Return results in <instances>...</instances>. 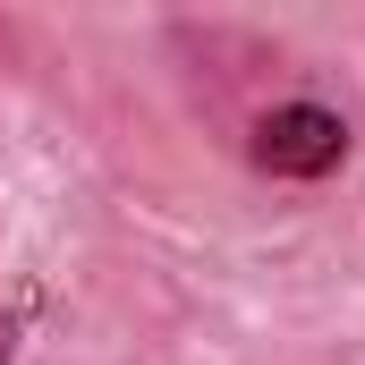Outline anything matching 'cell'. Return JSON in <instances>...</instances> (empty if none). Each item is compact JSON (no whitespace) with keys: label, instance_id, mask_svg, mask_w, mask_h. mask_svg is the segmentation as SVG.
<instances>
[{"label":"cell","instance_id":"1","mask_svg":"<svg viewBox=\"0 0 365 365\" xmlns=\"http://www.w3.org/2000/svg\"><path fill=\"white\" fill-rule=\"evenodd\" d=\"M349 162V119L323 102H280L255 119V170L264 179H331Z\"/></svg>","mask_w":365,"mask_h":365},{"label":"cell","instance_id":"2","mask_svg":"<svg viewBox=\"0 0 365 365\" xmlns=\"http://www.w3.org/2000/svg\"><path fill=\"white\" fill-rule=\"evenodd\" d=\"M17 357V314H0V365Z\"/></svg>","mask_w":365,"mask_h":365}]
</instances>
